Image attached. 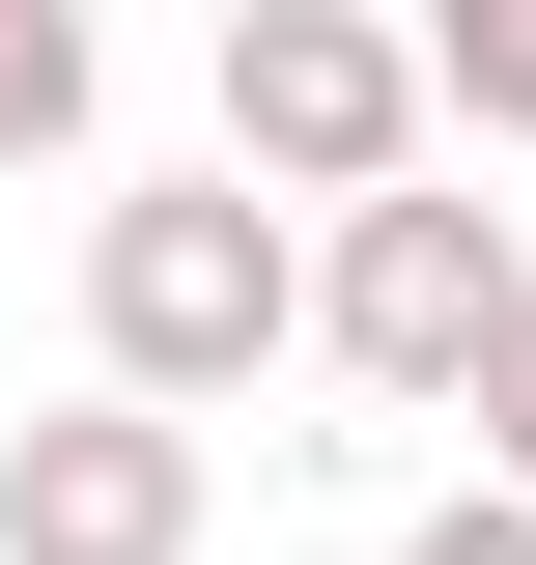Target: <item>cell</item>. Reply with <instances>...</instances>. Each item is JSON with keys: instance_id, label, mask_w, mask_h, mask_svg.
<instances>
[{"instance_id": "cell-1", "label": "cell", "mask_w": 536, "mask_h": 565, "mask_svg": "<svg viewBox=\"0 0 536 565\" xmlns=\"http://www.w3.org/2000/svg\"><path fill=\"white\" fill-rule=\"evenodd\" d=\"M282 340H311V255H282L255 170H170V199L85 226V367H141V396H255Z\"/></svg>"}, {"instance_id": "cell-2", "label": "cell", "mask_w": 536, "mask_h": 565, "mask_svg": "<svg viewBox=\"0 0 536 565\" xmlns=\"http://www.w3.org/2000/svg\"><path fill=\"white\" fill-rule=\"evenodd\" d=\"M424 114H452V85H424L396 0H226V170H255V199H396Z\"/></svg>"}, {"instance_id": "cell-3", "label": "cell", "mask_w": 536, "mask_h": 565, "mask_svg": "<svg viewBox=\"0 0 536 565\" xmlns=\"http://www.w3.org/2000/svg\"><path fill=\"white\" fill-rule=\"evenodd\" d=\"M0 565H199V396L85 367L57 424H0Z\"/></svg>"}, {"instance_id": "cell-4", "label": "cell", "mask_w": 536, "mask_h": 565, "mask_svg": "<svg viewBox=\"0 0 536 565\" xmlns=\"http://www.w3.org/2000/svg\"><path fill=\"white\" fill-rule=\"evenodd\" d=\"M508 282H536L508 226H480V199H424V170H396V199H339V255H311V340L367 367V396H452Z\"/></svg>"}, {"instance_id": "cell-5", "label": "cell", "mask_w": 536, "mask_h": 565, "mask_svg": "<svg viewBox=\"0 0 536 565\" xmlns=\"http://www.w3.org/2000/svg\"><path fill=\"white\" fill-rule=\"evenodd\" d=\"M114 57H85V0H0V170H85Z\"/></svg>"}, {"instance_id": "cell-6", "label": "cell", "mask_w": 536, "mask_h": 565, "mask_svg": "<svg viewBox=\"0 0 536 565\" xmlns=\"http://www.w3.org/2000/svg\"><path fill=\"white\" fill-rule=\"evenodd\" d=\"M396 29H424V85H452L480 141H536V0H396Z\"/></svg>"}, {"instance_id": "cell-7", "label": "cell", "mask_w": 536, "mask_h": 565, "mask_svg": "<svg viewBox=\"0 0 536 565\" xmlns=\"http://www.w3.org/2000/svg\"><path fill=\"white\" fill-rule=\"evenodd\" d=\"M452 424H480V481H536V282L480 311V367H452Z\"/></svg>"}, {"instance_id": "cell-8", "label": "cell", "mask_w": 536, "mask_h": 565, "mask_svg": "<svg viewBox=\"0 0 536 565\" xmlns=\"http://www.w3.org/2000/svg\"><path fill=\"white\" fill-rule=\"evenodd\" d=\"M424 565H536V481H452V509H424Z\"/></svg>"}]
</instances>
